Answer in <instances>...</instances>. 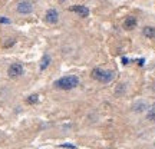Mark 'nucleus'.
Instances as JSON below:
<instances>
[{
    "instance_id": "f257e3e1",
    "label": "nucleus",
    "mask_w": 155,
    "mask_h": 149,
    "mask_svg": "<svg viewBox=\"0 0 155 149\" xmlns=\"http://www.w3.org/2000/svg\"><path fill=\"white\" fill-rule=\"evenodd\" d=\"M79 85V77L75 76V74H69V76H63L60 79H57L55 82V86L57 89H62V91H71Z\"/></svg>"
},
{
    "instance_id": "f03ea898",
    "label": "nucleus",
    "mask_w": 155,
    "mask_h": 149,
    "mask_svg": "<svg viewBox=\"0 0 155 149\" xmlns=\"http://www.w3.org/2000/svg\"><path fill=\"white\" fill-rule=\"evenodd\" d=\"M90 76H92L95 80H98V82H101V83H111L115 79V72L95 67V69L90 72Z\"/></svg>"
},
{
    "instance_id": "7ed1b4c3",
    "label": "nucleus",
    "mask_w": 155,
    "mask_h": 149,
    "mask_svg": "<svg viewBox=\"0 0 155 149\" xmlns=\"http://www.w3.org/2000/svg\"><path fill=\"white\" fill-rule=\"evenodd\" d=\"M16 10H17V13H20V15H30L33 12L32 1H29V0H20L16 4Z\"/></svg>"
},
{
    "instance_id": "20e7f679",
    "label": "nucleus",
    "mask_w": 155,
    "mask_h": 149,
    "mask_svg": "<svg viewBox=\"0 0 155 149\" xmlns=\"http://www.w3.org/2000/svg\"><path fill=\"white\" fill-rule=\"evenodd\" d=\"M7 74L10 77H19L23 74V66L20 63H12L7 69Z\"/></svg>"
},
{
    "instance_id": "39448f33",
    "label": "nucleus",
    "mask_w": 155,
    "mask_h": 149,
    "mask_svg": "<svg viewBox=\"0 0 155 149\" xmlns=\"http://www.w3.org/2000/svg\"><path fill=\"white\" fill-rule=\"evenodd\" d=\"M45 19H46V22L50 23V25H56L57 22H59V13H57V10L56 9H49L46 12V15H45Z\"/></svg>"
},
{
    "instance_id": "423d86ee",
    "label": "nucleus",
    "mask_w": 155,
    "mask_h": 149,
    "mask_svg": "<svg viewBox=\"0 0 155 149\" xmlns=\"http://www.w3.org/2000/svg\"><path fill=\"white\" fill-rule=\"evenodd\" d=\"M69 10H71V12H73V13H76V15H79L81 17H88V15H89V9L86 7V6H82V4L72 6Z\"/></svg>"
},
{
    "instance_id": "0eeeda50",
    "label": "nucleus",
    "mask_w": 155,
    "mask_h": 149,
    "mask_svg": "<svg viewBox=\"0 0 155 149\" xmlns=\"http://www.w3.org/2000/svg\"><path fill=\"white\" fill-rule=\"evenodd\" d=\"M138 23V20H137V17L134 16H128L125 20H123V27L126 29V30H132L135 26Z\"/></svg>"
},
{
    "instance_id": "6e6552de",
    "label": "nucleus",
    "mask_w": 155,
    "mask_h": 149,
    "mask_svg": "<svg viewBox=\"0 0 155 149\" xmlns=\"http://www.w3.org/2000/svg\"><path fill=\"white\" fill-rule=\"evenodd\" d=\"M147 108H148L147 102H142V100H139V102H135V103H134V106H132L134 112H138V113L144 112V110H145Z\"/></svg>"
},
{
    "instance_id": "1a4fd4ad",
    "label": "nucleus",
    "mask_w": 155,
    "mask_h": 149,
    "mask_svg": "<svg viewBox=\"0 0 155 149\" xmlns=\"http://www.w3.org/2000/svg\"><path fill=\"white\" fill-rule=\"evenodd\" d=\"M142 34H144L145 37L154 39V37H155V27H151V26H147V27H144V30H142Z\"/></svg>"
},
{
    "instance_id": "9d476101",
    "label": "nucleus",
    "mask_w": 155,
    "mask_h": 149,
    "mask_svg": "<svg viewBox=\"0 0 155 149\" xmlns=\"http://www.w3.org/2000/svg\"><path fill=\"white\" fill-rule=\"evenodd\" d=\"M49 65H50V56L49 55H43V58L40 60V70H45Z\"/></svg>"
},
{
    "instance_id": "9b49d317",
    "label": "nucleus",
    "mask_w": 155,
    "mask_h": 149,
    "mask_svg": "<svg viewBox=\"0 0 155 149\" xmlns=\"http://www.w3.org/2000/svg\"><path fill=\"white\" fill-rule=\"evenodd\" d=\"M26 102L29 103V105H35V103H37L39 102V95H30V96H27V99H26Z\"/></svg>"
},
{
    "instance_id": "f8f14e48",
    "label": "nucleus",
    "mask_w": 155,
    "mask_h": 149,
    "mask_svg": "<svg viewBox=\"0 0 155 149\" xmlns=\"http://www.w3.org/2000/svg\"><path fill=\"white\" fill-rule=\"evenodd\" d=\"M147 119L155 123V108H151L149 110H148V113H147Z\"/></svg>"
},
{
    "instance_id": "ddd939ff",
    "label": "nucleus",
    "mask_w": 155,
    "mask_h": 149,
    "mask_svg": "<svg viewBox=\"0 0 155 149\" xmlns=\"http://www.w3.org/2000/svg\"><path fill=\"white\" fill-rule=\"evenodd\" d=\"M125 92V85H118V88H116V91H115V95L116 96H119L121 93Z\"/></svg>"
},
{
    "instance_id": "4468645a",
    "label": "nucleus",
    "mask_w": 155,
    "mask_h": 149,
    "mask_svg": "<svg viewBox=\"0 0 155 149\" xmlns=\"http://www.w3.org/2000/svg\"><path fill=\"white\" fill-rule=\"evenodd\" d=\"M0 23H6V25H9V23H10V20L6 19V17H0Z\"/></svg>"
},
{
    "instance_id": "2eb2a0df",
    "label": "nucleus",
    "mask_w": 155,
    "mask_h": 149,
    "mask_svg": "<svg viewBox=\"0 0 155 149\" xmlns=\"http://www.w3.org/2000/svg\"><path fill=\"white\" fill-rule=\"evenodd\" d=\"M60 146H62V148H69V149H75V148H76L75 145H69V143H65V145H60Z\"/></svg>"
},
{
    "instance_id": "dca6fc26",
    "label": "nucleus",
    "mask_w": 155,
    "mask_h": 149,
    "mask_svg": "<svg viewBox=\"0 0 155 149\" xmlns=\"http://www.w3.org/2000/svg\"><path fill=\"white\" fill-rule=\"evenodd\" d=\"M151 89H152V92H154V93H155V82L152 83V86H151Z\"/></svg>"
},
{
    "instance_id": "f3484780",
    "label": "nucleus",
    "mask_w": 155,
    "mask_h": 149,
    "mask_svg": "<svg viewBox=\"0 0 155 149\" xmlns=\"http://www.w3.org/2000/svg\"><path fill=\"white\" fill-rule=\"evenodd\" d=\"M59 1H60V3H63V1H66V0H59Z\"/></svg>"
}]
</instances>
